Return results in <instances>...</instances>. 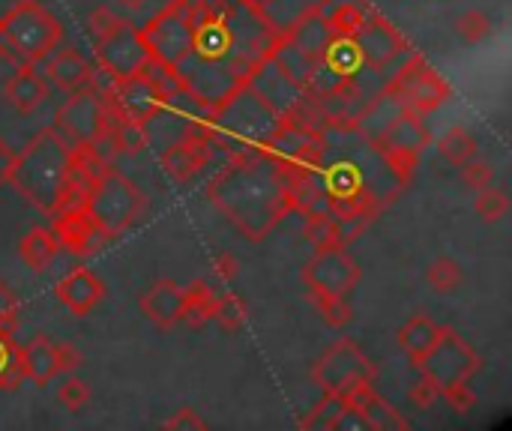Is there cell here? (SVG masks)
<instances>
[{
    "mask_svg": "<svg viewBox=\"0 0 512 431\" xmlns=\"http://www.w3.org/2000/svg\"><path fill=\"white\" fill-rule=\"evenodd\" d=\"M189 6L192 51L177 72L186 90L216 102L270 54L282 27L252 0H189Z\"/></svg>",
    "mask_w": 512,
    "mask_h": 431,
    "instance_id": "obj_1",
    "label": "cell"
},
{
    "mask_svg": "<svg viewBox=\"0 0 512 431\" xmlns=\"http://www.w3.org/2000/svg\"><path fill=\"white\" fill-rule=\"evenodd\" d=\"M207 198L252 243H264L288 216L285 174L261 153L225 159L207 183Z\"/></svg>",
    "mask_w": 512,
    "mask_h": 431,
    "instance_id": "obj_2",
    "label": "cell"
},
{
    "mask_svg": "<svg viewBox=\"0 0 512 431\" xmlns=\"http://www.w3.org/2000/svg\"><path fill=\"white\" fill-rule=\"evenodd\" d=\"M279 123H282V114L249 81H240L225 96L210 102L207 120L195 126L207 132L213 156L225 150L231 159L240 153H261L264 144L279 129Z\"/></svg>",
    "mask_w": 512,
    "mask_h": 431,
    "instance_id": "obj_3",
    "label": "cell"
},
{
    "mask_svg": "<svg viewBox=\"0 0 512 431\" xmlns=\"http://www.w3.org/2000/svg\"><path fill=\"white\" fill-rule=\"evenodd\" d=\"M81 150H75L54 126H45L30 138V144L15 153L12 168V186L24 201H30L36 210L51 216L66 192V186L75 177Z\"/></svg>",
    "mask_w": 512,
    "mask_h": 431,
    "instance_id": "obj_4",
    "label": "cell"
},
{
    "mask_svg": "<svg viewBox=\"0 0 512 431\" xmlns=\"http://www.w3.org/2000/svg\"><path fill=\"white\" fill-rule=\"evenodd\" d=\"M111 117H114V105L108 99V93L93 81L87 87H78L69 93V99H63V105L54 111V129L75 147V150H87L96 159L105 162V150L108 147V129H111Z\"/></svg>",
    "mask_w": 512,
    "mask_h": 431,
    "instance_id": "obj_5",
    "label": "cell"
},
{
    "mask_svg": "<svg viewBox=\"0 0 512 431\" xmlns=\"http://www.w3.org/2000/svg\"><path fill=\"white\" fill-rule=\"evenodd\" d=\"M147 198L144 192L117 168L102 162L87 186V213L105 231L108 240L123 237L144 213Z\"/></svg>",
    "mask_w": 512,
    "mask_h": 431,
    "instance_id": "obj_6",
    "label": "cell"
},
{
    "mask_svg": "<svg viewBox=\"0 0 512 431\" xmlns=\"http://www.w3.org/2000/svg\"><path fill=\"white\" fill-rule=\"evenodd\" d=\"M63 24L42 0H18L0 15V45L18 63H42L60 42Z\"/></svg>",
    "mask_w": 512,
    "mask_h": 431,
    "instance_id": "obj_7",
    "label": "cell"
},
{
    "mask_svg": "<svg viewBox=\"0 0 512 431\" xmlns=\"http://www.w3.org/2000/svg\"><path fill=\"white\" fill-rule=\"evenodd\" d=\"M429 123L423 120V114L411 111V108H402L384 129L375 141H366L378 159L384 162V168L390 171V177L399 183V186H408L417 165H420V153L423 147H429Z\"/></svg>",
    "mask_w": 512,
    "mask_h": 431,
    "instance_id": "obj_8",
    "label": "cell"
},
{
    "mask_svg": "<svg viewBox=\"0 0 512 431\" xmlns=\"http://www.w3.org/2000/svg\"><path fill=\"white\" fill-rule=\"evenodd\" d=\"M261 156H267L285 177L297 171H318L327 159V138L321 129L303 120L282 117L279 129L264 144Z\"/></svg>",
    "mask_w": 512,
    "mask_h": 431,
    "instance_id": "obj_9",
    "label": "cell"
},
{
    "mask_svg": "<svg viewBox=\"0 0 512 431\" xmlns=\"http://www.w3.org/2000/svg\"><path fill=\"white\" fill-rule=\"evenodd\" d=\"M51 234L57 237V246H63L75 258H90L96 252H102V246L111 243L105 237V231L87 213V189L84 186H69L63 192L57 210L51 213Z\"/></svg>",
    "mask_w": 512,
    "mask_h": 431,
    "instance_id": "obj_10",
    "label": "cell"
},
{
    "mask_svg": "<svg viewBox=\"0 0 512 431\" xmlns=\"http://www.w3.org/2000/svg\"><path fill=\"white\" fill-rule=\"evenodd\" d=\"M141 36L150 48V57L180 69L192 51V6L189 0H168L144 27Z\"/></svg>",
    "mask_w": 512,
    "mask_h": 431,
    "instance_id": "obj_11",
    "label": "cell"
},
{
    "mask_svg": "<svg viewBox=\"0 0 512 431\" xmlns=\"http://www.w3.org/2000/svg\"><path fill=\"white\" fill-rule=\"evenodd\" d=\"M480 366H483V360L474 351V345L453 327H444L435 348L417 363V369L438 387V393L468 384L480 372Z\"/></svg>",
    "mask_w": 512,
    "mask_h": 431,
    "instance_id": "obj_12",
    "label": "cell"
},
{
    "mask_svg": "<svg viewBox=\"0 0 512 431\" xmlns=\"http://www.w3.org/2000/svg\"><path fill=\"white\" fill-rule=\"evenodd\" d=\"M378 366L369 360V354L354 339L333 342L321 360L312 366V381L321 387V393H348L360 381H375Z\"/></svg>",
    "mask_w": 512,
    "mask_h": 431,
    "instance_id": "obj_13",
    "label": "cell"
},
{
    "mask_svg": "<svg viewBox=\"0 0 512 431\" xmlns=\"http://www.w3.org/2000/svg\"><path fill=\"white\" fill-rule=\"evenodd\" d=\"M387 93L396 96L405 108L417 111V114H432L438 111L447 99H450V84L420 57L411 54L393 75V81L387 84Z\"/></svg>",
    "mask_w": 512,
    "mask_h": 431,
    "instance_id": "obj_14",
    "label": "cell"
},
{
    "mask_svg": "<svg viewBox=\"0 0 512 431\" xmlns=\"http://www.w3.org/2000/svg\"><path fill=\"white\" fill-rule=\"evenodd\" d=\"M300 279L309 288V294L348 297L357 288V282H360V264L348 252V246L333 243V246L315 249V255L306 261Z\"/></svg>",
    "mask_w": 512,
    "mask_h": 431,
    "instance_id": "obj_15",
    "label": "cell"
},
{
    "mask_svg": "<svg viewBox=\"0 0 512 431\" xmlns=\"http://www.w3.org/2000/svg\"><path fill=\"white\" fill-rule=\"evenodd\" d=\"M96 60L102 75L108 78H129L141 72L150 60V48L141 36V27L120 18L114 30H108L102 39H96Z\"/></svg>",
    "mask_w": 512,
    "mask_h": 431,
    "instance_id": "obj_16",
    "label": "cell"
},
{
    "mask_svg": "<svg viewBox=\"0 0 512 431\" xmlns=\"http://www.w3.org/2000/svg\"><path fill=\"white\" fill-rule=\"evenodd\" d=\"M351 39H354V48H357L363 66H369L375 72H384L408 51V39L399 33V27L372 6Z\"/></svg>",
    "mask_w": 512,
    "mask_h": 431,
    "instance_id": "obj_17",
    "label": "cell"
},
{
    "mask_svg": "<svg viewBox=\"0 0 512 431\" xmlns=\"http://www.w3.org/2000/svg\"><path fill=\"white\" fill-rule=\"evenodd\" d=\"M210 162H213V150L201 126H186V132L162 153V168L177 186L192 183Z\"/></svg>",
    "mask_w": 512,
    "mask_h": 431,
    "instance_id": "obj_18",
    "label": "cell"
},
{
    "mask_svg": "<svg viewBox=\"0 0 512 431\" xmlns=\"http://www.w3.org/2000/svg\"><path fill=\"white\" fill-rule=\"evenodd\" d=\"M54 297H57V303L66 306L72 315L84 318V315H90V312L102 303L105 285H102V279H99L93 270L75 267V270H69V273L54 285Z\"/></svg>",
    "mask_w": 512,
    "mask_h": 431,
    "instance_id": "obj_19",
    "label": "cell"
},
{
    "mask_svg": "<svg viewBox=\"0 0 512 431\" xmlns=\"http://www.w3.org/2000/svg\"><path fill=\"white\" fill-rule=\"evenodd\" d=\"M138 309L141 315L162 333L174 330L180 324V312H183V288L174 279H159L153 282L141 297H138Z\"/></svg>",
    "mask_w": 512,
    "mask_h": 431,
    "instance_id": "obj_20",
    "label": "cell"
},
{
    "mask_svg": "<svg viewBox=\"0 0 512 431\" xmlns=\"http://www.w3.org/2000/svg\"><path fill=\"white\" fill-rule=\"evenodd\" d=\"M285 36H288L306 57H312V60H318V57L333 45V39H336V33H333L330 21H327L324 9H321L318 3L306 6V9L297 15V21H294L291 27H285Z\"/></svg>",
    "mask_w": 512,
    "mask_h": 431,
    "instance_id": "obj_21",
    "label": "cell"
},
{
    "mask_svg": "<svg viewBox=\"0 0 512 431\" xmlns=\"http://www.w3.org/2000/svg\"><path fill=\"white\" fill-rule=\"evenodd\" d=\"M18 366L24 381H33L36 387H48L60 375V345H54L48 336L39 333L18 348Z\"/></svg>",
    "mask_w": 512,
    "mask_h": 431,
    "instance_id": "obj_22",
    "label": "cell"
},
{
    "mask_svg": "<svg viewBox=\"0 0 512 431\" xmlns=\"http://www.w3.org/2000/svg\"><path fill=\"white\" fill-rule=\"evenodd\" d=\"M3 96L18 114H33L48 96V81L36 69V63H18L3 84Z\"/></svg>",
    "mask_w": 512,
    "mask_h": 431,
    "instance_id": "obj_23",
    "label": "cell"
},
{
    "mask_svg": "<svg viewBox=\"0 0 512 431\" xmlns=\"http://www.w3.org/2000/svg\"><path fill=\"white\" fill-rule=\"evenodd\" d=\"M42 63H45V69H42L45 81L57 90H66V93L93 84V75H96L93 66L87 63V57H81L75 48H63L57 54L51 51Z\"/></svg>",
    "mask_w": 512,
    "mask_h": 431,
    "instance_id": "obj_24",
    "label": "cell"
},
{
    "mask_svg": "<svg viewBox=\"0 0 512 431\" xmlns=\"http://www.w3.org/2000/svg\"><path fill=\"white\" fill-rule=\"evenodd\" d=\"M285 201H288V213H300V216L330 210L321 168H318V171H297V174H288V177H285Z\"/></svg>",
    "mask_w": 512,
    "mask_h": 431,
    "instance_id": "obj_25",
    "label": "cell"
},
{
    "mask_svg": "<svg viewBox=\"0 0 512 431\" xmlns=\"http://www.w3.org/2000/svg\"><path fill=\"white\" fill-rule=\"evenodd\" d=\"M441 324H435L429 315H411L405 324H402V330H399V348L408 354V360L417 366L432 348H435V342L441 339Z\"/></svg>",
    "mask_w": 512,
    "mask_h": 431,
    "instance_id": "obj_26",
    "label": "cell"
},
{
    "mask_svg": "<svg viewBox=\"0 0 512 431\" xmlns=\"http://www.w3.org/2000/svg\"><path fill=\"white\" fill-rule=\"evenodd\" d=\"M147 144H150L147 123H138V120L126 117V114H120V111L114 108L111 129H108V147H111V153L138 156V153H144Z\"/></svg>",
    "mask_w": 512,
    "mask_h": 431,
    "instance_id": "obj_27",
    "label": "cell"
},
{
    "mask_svg": "<svg viewBox=\"0 0 512 431\" xmlns=\"http://www.w3.org/2000/svg\"><path fill=\"white\" fill-rule=\"evenodd\" d=\"M57 237L51 234V228H30L21 243H18V258L27 270L33 273H45L54 258H57Z\"/></svg>",
    "mask_w": 512,
    "mask_h": 431,
    "instance_id": "obj_28",
    "label": "cell"
},
{
    "mask_svg": "<svg viewBox=\"0 0 512 431\" xmlns=\"http://www.w3.org/2000/svg\"><path fill=\"white\" fill-rule=\"evenodd\" d=\"M216 300L219 294L210 288V282H192L189 288H183V312H180V321L189 324L192 330H201L207 321H213V312H216Z\"/></svg>",
    "mask_w": 512,
    "mask_h": 431,
    "instance_id": "obj_29",
    "label": "cell"
},
{
    "mask_svg": "<svg viewBox=\"0 0 512 431\" xmlns=\"http://www.w3.org/2000/svg\"><path fill=\"white\" fill-rule=\"evenodd\" d=\"M438 153H441L450 165L462 168L465 162L477 159L480 147H477V138H474L465 126H450V129L441 135V141H438Z\"/></svg>",
    "mask_w": 512,
    "mask_h": 431,
    "instance_id": "obj_30",
    "label": "cell"
},
{
    "mask_svg": "<svg viewBox=\"0 0 512 431\" xmlns=\"http://www.w3.org/2000/svg\"><path fill=\"white\" fill-rule=\"evenodd\" d=\"M360 414L366 417V426L375 431H408L411 429V423L402 417V411H396L384 396H378V393H372L369 399H366V405L360 408Z\"/></svg>",
    "mask_w": 512,
    "mask_h": 431,
    "instance_id": "obj_31",
    "label": "cell"
},
{
    "mask_svg": "<svg viewBox=\"0 0 512 431\" xmlns=\"http://www.w3.org/2000/svg\"><path fill=\"white\" fill-rule=\"evenodd\" d=\"M426 282H429V288H432L435 294H453V291L465 282V270H462V264H459L456 258L441 255V258H435V261L429 264Z\"/></svg>",
    "mask_w": 512,
    "mask_h": 431,
    "instance_id": "obj_32",
    "label": "cell"
},
{
    "mask_svg": "<svg viewBox=\"0 0 512 431\" xmlns=\"http://www.w3.org/2000/svg\"><path fill=\"white\" fill-rule=\"evenodd\" d=\"M246 318H249L246 303H243L237 294H231V291L219 294V300H216V312H213V321H216L225 333H240V330L246 327Z\"/></svg>",
    "mask_w": 512,
    "mask_h": 431,
    "instance_id": "obj_33",
    "label": "cell"
},
{
    "mask_svg": "<svg viewBox=\"0 0 512 431\" xmlns=\"http://www.w3.org/2000/svg\"><path fill=\"white\" fill-rule=\"evenodd\" d=\"M342 408H345V396H342V393H324V399H321L297 426H300V429L333 431V423H336V417L342 414Z\"/></svg>",
    "mask_w": 512,
    "mask_h": 431,
    "instance_id": "obj_34",
    "label": "cell"
},
{
    "mask_svg": "<svg viewBox=\"0 0 512 431\" xmlns=\"http://www.w3.org/2000/svg\"><path fill=\"white\" fill-rule=\"evenodd\" d=\"M366 12H369V3H348V6L324 9V15H327V21H330L333 33H336V36H342V39H351V36L357 33V27L363 24Z\"/></svg>",
    "mask_w": 512,
    "mask_h": 431,
    "instance_id": "obj_35",
    "label": "cell"
},
{
    "mask_svg": "<svg viewBox=\"0 0 512 431\" xmlns=\"http://www.w3.org/2000/svg\"><path fill=\"white\" fill-rule=\"evenodd\" d=\"M474 210H477V216H480L486 225H492V222H501V219L510 213V198H507V192H504V189H498V186H486V189H480V192H477Z\"/></svg>",
    "mask_w": 512,
    "mask_h": 431,
    "instance_id": "obj_36",
    "label": "cell"
},
{
    "mask_svg": "<svg viewBox=\"0 0 512 431\" xmlns=\"http://www.w3.org/2000/svg\"><path fill=\"white\" fill-rule=\"evenodd\" d=\"M309 297H312L315 309L321 312L324 324H330L333 330H342L351 324L354 312L348 306V297H330V294H309Z\"/></svg>",
    "mask_w": 512,
    "mask_h": 431,
    "instance_id": "obj_37",
    "label": "cell"
},
{
    "mask_svg": "<svg viewBox=\"0 0 512 431\" xmlns=\"http://www.w3.org/2000/svg\"><path fill=\"white\" fill-rule=\"evenodd\" d=\"M24 381L18 366V345L9 333H0V390H15Z\"/></svg>",
    "mask_w": 512,
    "mask_h": 431,
    "instance_id": "obj_38",
    "label": "cell"
},
{
    "mask_svg": "<svg viewBox=\"0 0 512 431\" xmlns=\"http://www.w3.org/2000/svg\"><path fill=\"white\" fill-rule=\"evenodd\" d=\"M303 237H306V243H312L315 249L339 243V240H336V222H333V213H330V210L309 213V216H306Z\"/></svg>",
    "mask_w": 512,
    "mask_h": 431,
    "instance_id": "obj_39",
    "label": "cell"
},
{
    "mask_svg": "<svg viewBox=\"0 0 512 431\" xmlns=\"http://www.w3.org/2000/svg\"><path fill=\"white\" fill-rule=\"evenodd\" d=\"M456 33L468 42V45H480L492 36V18L483 9H471L465 15H459L456 21Z\"/></svg>",
    "mask_w": 512,
    "mask_h": 431,
    "instance_id": "obj_40",
    "label": "cell"
},
{
    "mask_svg": "<svg viewBox=\"0 0 512 431\" xmlns=\"http://www.w3.org/2000/svg\"><path fill=\"white\" fill-rule=\"evenodd\" d=\"M90 396H93V390H90V384L87 381H81V378H66L63 381V387L57 390V402L66 408V411H72V414H78V411H84L87 405H90Z\"/></svg>",
    "mask_w": 512,
    "mask_h": 431,
    "instance_id": "obj_41",
    "label": "cell"
},
{
    "mask_svg": "<svg viewBox=\"0 0 512 431\" xmlns=\"http://www.w3.org/2000/svg\"><path fill=\"white\" fill-rule=\"evenodd\" d=\"M492 180H495V168H492L489 162L471 159V162H465V165H462V183H465L468 189L480 192V189L492 186Z\"/></svg>",
    "mask_w": 512,
    "mask_h": 431,
    "instance_id": "obj_42",
    "label": "cell"
},
{
    "mask_svg": "<svg viewBox=\"0 0 512 431\" xmlns=\"http://www.w3.org/2000/svg\"><path fill=\"white\" fill-rule=\"evenodd\" d=\"M15 324H18V297L15 291L0 279V333H15Z\"/></svg>",
    "mask_w": 512,
    "mask_h": 431,
    "instance_id": "obj_43",
    "label": "cell"
},
{
    "mask_svg": "<svg viewBox=\"0 0 512 431\" xmlns=\"http://www.w3.org/2000/svg\"><path fill=\"white\" fill-rule=\"evenodd\" d=\"M441 399V393H438V387L420 372V378H417V384L408 390V402L414 405V408H420V411H429L435 402Z\"/></svg>",
    "mask_w": 512,
    "mask_h": 431,
    "instance_id": "obj_44",
    "label": "cell"
},
{
    "mask_svg": "<svg viewBox=\"0 0 512 431\" xmlns=\"http://www.w3.org/2000/svg\"><path fill=\"white\" fill-rule=\"evenodd\" d=\"M165 429H177V431H201L207 429V423H204V417H198V411L195 408H177L165 423H162Z\"/></svg>",
    "mask_w": 512,
    "mask_h": 431,
    "instance_id": "obj_45",
    "label": "cell"
},
{
    "mask_svg": "<svg viewBox=\"0 0 512 431\" xmlns=\"http://www.w3.org/2000/svg\"><path fill=\"white\" fill-rule=\"evenodd\" d=\"M117 21H120V18H117L108 6H96V9L87 15V27H90L93 42H96V39H102L108 30H114V27H117Z\"/></svg>",
    "mask_w": 512,
    "mask_h": 431,
    "instance_id": "obj_46",
    "label": "cell"
},
{
    "mask_svg": "<svg viewBox=\"0 0 512 431\" xmlns=\"http://www.w3.org/2000/svg\"><path fill=\"white\" fill-rule=\"evenodd\" d=\"M441 399L456 411V414H471L474 405H477V396L471 393L468 384H459V387H450L447 393H441Z\"/></svg>",
    "mask_w": 512,
    "mask_h": 431,
    "instance_id": "obj_47",
    "label": "cell"
},
{
    "mask_svg": "<svg viewBox=\"0 0 512 431\" xmlns=\"http://www.w3.org/2000/svg\"><path fill=\"white\" fill-rule=\"evenodd\" d=\"M213 276H216L219 282H231V279H237V276H240V261H237L231 252L216 255V258H213Z\"/></svg>",
    "mask_w": 512,
    "mask_h": 431,
    "instance_id": "obj_48",
    "label": "cell"
},
{
    "mask_svg": "<svg viewBox=\"0 0 512 431\" xmlns=\"http://www.w3.org/2000/svg\"><path fill=\"white\" fill-rule=\"evenodd\" d=\"M12 168H15V153L0 141V186L12 180Z\"/></svg>",
    "mask_w": 512,
    "mask_h": 431,
    "instance_id": "obj_49",
    "label": "cell"
},
{
    "mask_svg": "<svg viewBox=\"0 0 512 431\" xmlns=\"http://www.w3.org/2000/svg\"><path fill=\"white\" fill-rule=\"evenodd\" d=\"M81 366V354L69 345H60V372H75Z\"/></svg>",
    "mask_w": 512,
    "mask_h": 431,
    "instance_id": "obj_50",
    "label": "cell"
},
{
    "mask_svg": "<svg viewBox=\"0 0 512 431\" xmlns=\"http://www.w3.org/2000/svg\"><path fill=\"white\" fill-rule=\"evenodd\" d=\"M348 3H369V0H321V9H333V6H348Z\"/></svg>",
    "mask_w": 512,
    "mask_h": 431,
    "instance_id": "obj_51",
    "label": "cell"
},
{
    "mask_svg": "<svg viewBox=\"0 0 512 431\" xmlns=\"http://www.w3.org/2000/svg\"><path fill=\"white\" fill-rule=\"evenodd\" d=\"M123 6H129V9H138V6H144V0H120Z\"/></svg>",
    "mask_w": 512,
    "mask_h": 431,
    "instance_id": "obj_52",
    "label": "cell"
},
{
    "mask_svg": "<svg viewBox=\"0 0 512 431\" xmlns=\"http://www.w3.org/2000/svg\"><path fill=\"white\" fill-rule=\"evenodd\" d=\"M252 3H255V6H261V9H267V6H270L273 0H252Z\"/></svg>",
    "mask_w": 512,
    "mask_h": 431,
    "instance_id": "obj_53",
    "label": "cell"
},
{
    "mask_svg": "<svg viewBox=\"0 0 512 431\" xmlns=\"http://www.w3.org/2000/svg\"><path fill=\"white\" fill-rule=\"evenodd\" d=\"M3 54H6V48H3V45H0V57H3Z\"/></svg>",
    "mask_w": 512,
    "mask_h": 431,
    "instance_id": "obj_54",
    "label": "cell"
}]
</instances>
